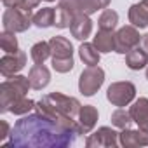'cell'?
<instances>
[{"mask_svg":"<svg viewBox=\"0 0 148 148\" xmlns=\"http://www.w3.org/2000/svg\"><path fill=\"white\" fill-rule=\"evenodd\" d=\"M9 146L18 148H64L73 145L77 134L59 125L54 119L37 112L23 115L12 127Z\"/></svg>","mask_w":148,"mask_h":148,"instance_id":"1","label":"cell"},{"mask_svg":"<svg viewBox=\"0 0 148 148\" xmlns=\"http://www.w3.org/2000/svg\"><path fill=\"white\" fill-rule=\"evenodd\" d=\"M80 101L77 98H71V96H66V94H61V92H51V94H45L37 105V112L54 119L59 125H63L64 129L75 132L77 136L82 134V129L79 125V120L77 115L80 112Z\"/></svg>","mask_w":148,"mask_h":148,"instance_id":"2","label":"cell"},{"mask_svg":"<svg viewBox=\"0 0 148 148\" xmlns=\"http://www.w3.org/2000/svg\"><path fill=\"white\" fill-rule=\"evenodd\" d=\"M30 87L32 84L28 77L18 75V73L12 77H5V80L0 84V112H9L11 105L19 98H25Z\"/></svg>","mask_w":148,"mask_h":148,"instance_id":"3","label":"cell"},{"mask_svg":"<svg viewBox=\"0 0 148 148\" xmlns=\"http://www.w3.org/2000/svg\"><path fill=\"white\" fill-rule=\"evenodd\" d=\"M105 82V71L103 68L96 66H87L82 73H80V79H79V91L84 96H94L101 86Z\"/></svg>","mask_w":148,"mask_h":148,"instance_id":"4","label":"cell"},{"mask_svg":"<svg viewBox=\"0 0 148 148\" xmlns=\"http://www.w3.org/2000/svg\"><path fill=\"white\" fill-rule=\"evenodd\" d=\"M2 25H4L5 32L21 33V32H26L33 25V16H32V12L21 11V9H9L7 7V11L2 16Z\"/></svg>","mask_w":148,"mask_h":148,"instance_id":"5","label":"cell"},{"mask_svg":"<svg viewBox=\"0 0 148 148\" xmlns=\"http://www.w3.org/2000/svg\"><path fill=\"white\" fill-rule=\"evenodd\" d=\"M136 98V87L132 82H113L108 91H106V99L113 105V106H127L134 101Z\"/></svg>","mask_w":148,"mask_h":148,"instance_id":"6","label":"cell"},{"mask_svg":"<svg viewBox=\"0 0 148 148\" xmlns=\"http://www.w3.org/2000/svg\"><path fill=\"white\" fill-rule=\"evenodd\" d=\"M112 0H59V5L75 14H94L99 9H106Z\"/></svg>","mask_w":148,"mask_h":148,"instance_id":"7","label":"cell"},{"mask_svg":"<svg viewBox=\"0 0 148 148\" xmlns=\"http://www.w3.org/2000/svg\"><path fill=\"white\" fill-rule=\"evenodd\" d=\"M141 44V35L136 26H124L115 33V52L127 54Z\"/></svg>","mask_w":148,"mask_h":148,"instance_id":"8","label":"cell"},{"mask_svg":"<svg viewBox=\"0 0 148 148\" xmlns=\"http://www.w3.org/2000/svg\"><path fill=\"white\" fill-rule=\"evenodd\" d=\"M119 145V132H115L112 127H99L94 134H91L86 139L87 148H115Z\"/></svg>","mask_w":148,"mask_h":148,"instance_id":"9","label":"cell"},{"mask_svg":"<svg viewBox=\"0 0 148 148\" xmlns=\"http://www.w3.org/2000/svg\"><path fill=\"white\" fill-rule=\"evenodd\" d=\"M26 64V54L23 51L18 52H5L0 59V73L4 77H12L18 71H21Z\"/></svg>","mask_w":148,"mask_h":148,"instance_id":"10","label":"cell"},{"mask_svg":"<svg viewBox=\"0 0 148 148\" xmlns=\"http://www.w3.org/2000/svg\"><path fill=\"white\" fill-rule=\"evenodd\" d=\"M119 143L124 148H132V146H148V129L138 127V129H122L119 132Z\"/></svg>","mask_w":148,"mask_h":148,"instance_id":"11","label":"cell"},{"mask_svg":"<svg viewBox=\"0 0 148 148\" xmlns=\"http://www.w3.org/2000/svg\"><path fill=\"white\" fill-rule=\"evenodd\" d=\"M70 32L77 40H86L92 32V21L87 14H75L70 25Z\"/></svg>","mask_w":148,"mask_h":148,"instance_id":"12","label":"cell"},{"mask_svg":"<svg viewBox=\"0 0 148 148\" xmlns=\"http://www.w3.org/2000/svg\"><path fill=\"white\" fill-rule=\"evenodd\" d=\"M98 117H99V113H98V108L96 106H92V105L80 106V112L77 115V120H79V125L82 129V134H89L96 127Z\"/></svg>","mask_w":148,"mask_h":148,"instance_id":"13","label":"cell"},{"mask_svg":"<svg viewBox=\"0 0 148 148\" xmlns=\"http://www.w3.org/2000/svg\"><path fill=\"white\" fill-rule=\"evenodd\" d=\"M28 79L32 84V89L35 91H42L44 87L49 86L51 82V71L47 66H44V63H35V66H32L30 73H28Z\"/></svg>","mask_w":148,"mask_h":148,"instance_id":"14","label":"cell"},{"mask_svg":"<svg viewBox=\"0 0 148 148\" xmlns=\"http://www.w3.org/2000/svg\"><path fill=\"white\" fill-rule=\"evenodd\" d=\"M129 113L132 117V122L138 124V127L148 129V98L136 99L129 108Z\"/></svg>","mask_w":148,"mask_h":148,"instance_id":"15","label":"cell"},{"mask_svg":"<svg viewBox=\"0 0 148 148\" xmlns=\"http://www.w3.org/2000/svg\"><path fill=\"white\" fill-rule=\"evenodd\" d=\"M51 51H52V58H73V45L68 38L56 35L49 40Z\"/></svg>","mask_w":148,"mask_h":148,"instance_id":"16","label":"cell"},{"mask_svg":"<svg viewBox=\"0 0 148 148\" xmlns=\"http://www.w3.org/2000/svg\"><path fill=\"white\" fill-rule=\"evenodd\" d=\"M125 64L131 70H143L148 64V54L143 51V47H134L125 54Z\"/></svg>","mask_w":148,"mask_h":148,"instance_id":"17","label":"cell"},{"mask_svg":"<svg viewBox=\"0 0 148 148\" xmlns=\"http://www.w3.org/2000/svg\"><path fill=\"white\" fill-rule=\"evenodd\" d=\"M92 44L99 52H112V51H115V35H113V32L99 30L96 33Z\"/></svg>","mask_w":148,"mask_h":148,"instance_id":"18","label":"cell"},{"mask_svg":"<svg viewBox=\"0 0 148 148\" xmlns=\"http://www.w3.org/2000/svg\"><path fill=\"white\" fill-rule=\"evenodd\" d=\"M129 23L132 26H136L138 30H143L148 26V12L143 9L141 4H132L129 7Z\"/></svg>","mask_w":148,"mask_h":148,"instance_id":"19","label":"cell"},{"mask_svg":"<svg viewBox=\"0 0 148 148\" xmlns=\"http://www.w3.org/2000/svg\"><path fill=\"white\" fill-rule=\"evenodd\" d=\"M79 56H80V59L84 61V64H87V66H96V64H99L101 52L94 47V44L84 42V44L79 47Z\"/></svg>","mask_w":148,"mask_h":148,"instance_id":"20","label":"cell"},{"mask_svg":"<svg viewBox=\"0 0 148 148\" xmlns=\"http://www.w3.org/2000/svg\"><path fill=\"white\" fill-rule=\"evenodd\" d=\"M54 16H56V9L52 7H44L38 12L33 14V25L37 28H49L54 26Z\"/></svg>","mask_w":148,"mask_h":148,"instance_id":"21","label":"cell"},{"mask_svg":"<svg viewBox=\"0 0 148 148\" xmlns=\"http://www.w3.org/2000/svg\"><path fill=\"white\" fill-rule=\"evenodd\" d=\"M117 23H119V14L112 9H105L98 19L99 30H106V32H113L117 28Z\"/></svg>","mask_w":148,"mask_h":148,"instance_id":"22","label":"cell"},{"mask_svg":"<svg viewBox=\"0 0 148 148\" xmlns=\"http://www.w3.org/2000/svg\"><path fill=\"white\" fill-rule=\"evenodd\" d=\"M30 56L33 59V63H44L47 58L52 56V51H51V45L49 42H37L32 49H30Z\"/></svg>","mask_w":148,"mask_h":148,"instance_id":"23","label":"cell"},{"mask_svg":"<svg viewBox=\"0 0 148 148\" xmlns=\"http://www.w3.org/2000/svg\"><path fill=\"white\" fill-rule=\"evenodd\" d=\"M35 101L33 99H30V98H19L18 101H14L12 105H11V108H9V112L11 113H14V115H28L33 108H35Z\"/></svg>","mask_w":148,"mask_h":148,"instance_id":"24","label":"cell"},{"mask_svg":"<svg viewBox=\"0 0 148 148\" xmlns=\"http://www.w3.org/2000/svg\"><path fill=\"white\" fill-rule=\"evenodd\" d=\"M110 120H112V125H115L117 129H127V127H131V124H132L131 113L125 112V110H122V108L115 110V112L112 113Z\"/></svg>","mask_w":148,"mask_h":148,"instance_id":"25","label":"cell"},{"mask_svg":"<svg viewBox=\"0 0 148 148\" xmlns=\"http://www.w3.org/2000/svg\"><path fill=\"white\" fill-rule=\"evenodd\" d=\"M0 47H2L4 52H18L19 51V45H18V38H16V33L12 32H5L0 35Z\"/></svg>","mask_w":148,"mask_h":148,"instance_id":"26","label":"cell"},{"mask_svg":"<svg viewBox=\"0 0 148 148\" xmlns=\"http://www.w3.org/2000/svg\"><path fill=\"white\" fill-rule=\"evenodd\" d=\"M71 19H73V14L70 11H66L64 7L58 5L56 7V16H54V26L56 28H70L71 25Z\"/></svg>","mask_w":148,"mask_h":148,"instance_id":"27","label":"cell"},{"mask_svg":"<svg viewBox=\"0 0 148 148\" xmlns=\"http://www.w3.org/2000/svg\"><path fill=\"white\" fill-rule=\"evenodd\" d=\"M40 0H2V4L9 9H21L26 12H32L37 5H38Z\"/></svg>","mask_w":148,"mask_h":148,"instance_id":"28","label":"cell"},{"mask_svg":"<svg viewBox=\"0 0 148 148\" xmlns=\"http://www.w3.org/2000/svg\"><path fill=\"white\" fill-rule=\"evenodd\" d=\"M73 58H52V68L58 73H68L73 70Z\"/></svg>","mask_w":148,"mask_h":148,"instance_id":"29","label":"cell"},{"mask_svg":"<svg viewBox=\"0 0 148 148\" xmlns=\"http://www.w3.org/2000/svg\"><path fill=\"white\" fill-rule=\"evenodd\" d=\"M11 125L5 122V120H0V141H5L9 136H11Z\"/></svg>","mask_w":148,"mask_h":148,"instance_id":"30","label":"cell"},{"mask_svg":"<svg viewBox=\"0 0 148 148\" xmlns=\"http://www.w3.org/2000/svg\"><path fill=\"white\" fill-rule=\"evenodd\" d=\"M141 47H143V51L148 54V33L141 37Z\"/></svg>","mask_w":148,"mask_h":148,"instance_id":"31","label":"cell"},{"mask_svg":"<svg viewBox=\"0 0 148 148\" xmlns=\"http://www.w3.org/2000/svg\"><path fill=\"white\" fill-rule=\"evenodd\" d=\"M139 4H141V5H143V9H145V11L148 12V0H141Z\"/></svg>","mask_w":148,"mask_h":148,"instance_id":"32","label":"cell"},{"mask_svg":"<svg viewBox=\"0 0 148 148\" xmlns=\"http://www.w3.org/2000/svg\"><path fill=\"white\" fill-rule=\"evenodd\" d=\"M44 2H54V0H44Z\"/></svg>","mask_w":148,"mask_h":148,"instance_id":"33","label":"cell"},{"mask_svg":"<svg viewBox=\"0 0 148 148\" xmlns=\"http://www.w3.org/2000/svg\"><path fill=\"white\" fill-rule=\"evenodd\" d=\"M146 79H148V68H146Z\"/></svg>","mask_w":148,"mask_h":148,"instance_id":"34","label":"cell"}]
</instances>
